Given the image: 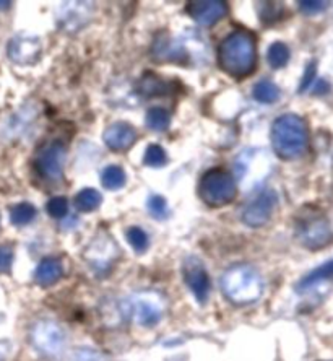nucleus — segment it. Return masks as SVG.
I'll return each mask as SVG.
<instances>
[{"instance_id": "f257e3e1", "label": "nucleus", "mask_w": 333, "mask_h": 361, "mask_svg": "<svg viewBox=\"0 0 333 361\" xmlns=\"http://www.w3.org/2000/svg\"><path fill=\"white\" fill-rule=\"evenodd\" d=\"M221 71L231 77L251 75L257 66V41L249 31L237 30L226 36L218 47Z\"/></svg>"}, {"instance_id": "f03ea898", "label": "nucleus", "mask_w": 333, "mask_h": 361, "mask_svg": "<svg viewBox=\"0 0 333 361\" xmlns=\"http://www.w3.org/2000/svg\"><path fill=\"white\" fill-rule=\"evenodd\" d=\"M309 145V130L306 121L298 114H283L272 126V147L283 160L303 157Z\"/></svg>"}, {"instance_id": "7ed1b4c3", "label": "nucleus", "mask_w": 333, "mask_h": 361, "mask_svg": "<svg viewBox=\"0 0 333 361\" xmlns=\"http://www.w3.org/2000/svg\"><path fill=\"white\" fill-rule=\"evenodd\" d=\"M221 291L234 305H249L262 296L263 281L260 274L251 265H232L221 277Z\"/></svg>"}, {"instance_id": "20e7f679", "label": "nucleus", "mask_w": 333, "mask_h": 361, "mask_svg": "<svg viewBox=\"0 0 333 361\" xmlns=\"http://www.w3.org/2000/svg\"><path fill=\"white\" fill-rule=\"evenodd\" d=\"M122 311L135 324L142 327H155L165 316L166 305L158 293L142 291L127 298L122 302Z\"/></svg>"}, {"instance_id": "39448f33", "label": "nucleus", "mask_w": 333, "mask_h": 361, "mask_svg": "<svg viewBox=\"0 0 333 361\" xmlns=\"http://www.w3.org/2000/svg\"><path fill=\"white\" fill-rule=\"evenodd\" d=\"M296 236L308 249H322L332 240L330 223L319 210L306 209L296 220Z\"/></svg>"}, {"instance_id": "423d86ee", "label": "nucleus", "mask_w": 333, "mask_h": 361, "mask_svg": "<svg viewBox=\"0 0 333 361\" xmlns=\"http://www.w3.org/2000/svg\"><path fill=\"white\" fill-rule=\"evenodd\" d=\"M199 194L200 199L210 207L228 205L237 194L236 180L225 169H210L200 179Z\"/></svg>"}, {"instance_id": "0eeeda50", "label": "nucleus", "mask_w": 333, "mask_h": 361, "mask_svg": "<svg viewBox=\"0 0 333 361\" xmlns=\"http://www.w3.org/2000/svg\"><path fill=\"white\" fill-rule=\"evenodd\" d=\"M31 343L46 357H59L67 345L65 331L54 321H38L31 329Z\"/></svg>"}, {"instance_id": "6e6552de", "label": "nucleus", "mask_w": 333, "mask_h": 361, "mask_svg": "<svg viewBox=\"0 0 333 361\" xmlns=\"http://www.w3.org/2000/svg\"><path fill=\"white\" fill-rule=\"evenodd\" d=\"M67 148L59 140L47 142L36 153V171L47 180H59L63 176V163H65Z\"/></svg>"}, {"instance_id": "1a4fd4ad", "label": "nucleus", "mask_w": 333, "mask_h": 361, "mask_svg": "<svg viewBox=\"0 0 333 361\" xmlns=\"http://www.w3.org/2000/svg\"><path fill=\"white\" fill-rule=\"evenodd\" d=\"M182 275L194 298L200 305H205L210 295V277L203 262L195 256L187 257L182 265Z\"/></svg>"}, {"instance_id": "9d476101", "label": "nucleus", "mask_w": 333, "mask_h": 361, "mask_svg": "<svg viewBox=\"0 0 333 361\" xmlns=\"http://www.w3.org/2000/svg\"><path fill=\"white\" fill-rule=\"evenodd\" d=\"M278 204V195L275 190H262L257 197H253L246 209L242 210V221L251 228L263 226L270 220L275 207Z\"/></svg>"}, {"instance_id": "9b49d317", "label": "nucleus", "mask_w": 333, "mask_h": 361, "mask_svg": "<svg viewBox=\"0 0 333 361\" xmlns=\"http://www.w3.org/2000/svg\"><path fill=\"white\" fill-rule=\"evenodd\" d=\"M187 13L195 23L213 26L228 15V4L223 0H194L187 4Z\"/></svg>"}, {"instance_id": "f8f14e48", "label": "nucleus", "mask_w": 333, "mask_h": 361, "mask_svg": "<svg viewBox=\"0 0 333 361\" xmlns=\"http://www.w3.org/2000/svg\"><path fill=\"white\" fill-rule=\"evenodd\" d=\"M41 54V41L36 36L18 35L8 42V57L17 63H33Z\"/></svg>"}, {"instance_id": "ddd939ff", "label": "nucleus", "mask_w": 333, "mask_h": 361, "mask_svg": "<svg viewBox=\"0 0 333 361\" xmlns=\"http://www.w3.org/2000/svg\"><path fill=\"white\" fill-rule=\"evenodd\" d=\"M103 140L111 150L124 152L137 140V130L127 122H114L104 130Z\"/></svg>"}, {"instance_id": "4468645a", "label": "nucleus", "mask_w": 333, "mask_h": 361, "mask_svg": "<svg viewBox=\"0 0 333 361\" xmlns=\"http://www.w3.org/2000/svg\"><path fill=\"white\" fill-rule=\"evenodd\" d=\"M63 274V265L56 257H46L39 262L38 267H36L34 272V280L36 283L41 286H49L54 285L57 280L62 277Z\"/></svg>"}, {"instance_id": "2eb2a0df", "label": "nucleus", "mask_w": 333, "mask_h": 361, "mask_svg": "<svg viewBox=\"0 0 333 361\" xmlns=\"http://www.w3.org/2000/svg\"><path fill=\"white\" fill-rule=\"evenodd\" d=\"M114 249L115 244L111 240L94 241L93 246L87 251V259L96 270L108 269L114 259Z\"/></svg>"}, {"instance_id": "dca6fc26", "label": "nucleus", "mask_w": 333, "mask_h": 361, "mask_svg": "<svg viewBox=\"0 0 333 361\" xmlns=\"http://www.w3.org/2000/svg\"><path fill=\"white\" fill-rule=\"evenodd\" d=\"M153 54L158 59V62H165V61H179L186 57V49L182 46L174 44V42L169 38H160L156 39L155 46H153Z\"/></svg>"}, {"instance_id": "f3484780", "label": "nucleus", "mask_w": 333, "mask_h": 361, "mask_svg": "<svg viewBox=\"0 0 333 361\" xmlns=\"http://www.w3.org/2000/svg\"><path fill=\"white\" fill-rule=\"evenodd\" d=\"M330 279H333V261L325 262L324 265H320V267H317L313 272L306 275L304 279H301L298 286H296V290H298L299 293H304V291H309L310 288H314L315 285Z\"/></svg>"}, {"instance_id": "a211bd4d", "label": "nucleus", "mask_w": 333, "mask_h": 361, "mask_svg": "<svg viewBox=\"0 0 333 361\" xmlns=\"http://www.w3.org/2000/svg\"><path fill=\"white\" fill-rule=\"evenodd\" d=\"M127 183L125 171L118 164H109L101 173V184L108 190H119L122 189Z\"/></svg>"}, {"instance_id": "6ab92c4d", "label": "nucleus", "mask_w": 333, "mask_h": 361, "mask_svg": "<svg viewBox=\"0 0 333 361\" xmlns=\"http://www.w3.org/2000/svg\"><path fill=\"white\" fill-rule=\"evenodd\" d=\"M252 97L253 99H257L258 103H263V104H272V103H277L282 97V92H279V88L270 80H262L258 82L256 87L252 90Z\"/></svg>"}, {"instance_id": "aec40b11", "label": "nucleus", "mask_w": 333, "mask_h": 361, "mask_svg": "<svg viewBox=\"0 0 333 361\" xmlns=\"http://www.w3.org/2000/svg\"><path fill=\"white\" fill-rule=\"evenodd\" d=\"M101 202H103L101 194L93 188L82 189L80 192L75 195V207L80 212H84V214L96 210L98 207L101 205Z\"/></svg>"}, {"instance_id": "412c9836", "label": "nucleus", "mask_w": 333, "mask_h": 361, "mask_svg": "<svg viewBox=\"0 0 333 361\" xmlns=\"http://www.w3.org/2000/svg\"><path fill=\"white\" fill-rule=\"evenodd\" d=\"M36 215H38V212H36L33 204L21 202V204H17L10 210V221L15 226H26L36 219Z\"/></svg>"}, {"instance_id": "4be33fe9", "label": "nucleus", "mask_w": 333, "mask_h": 361, "mask_svg": "<svg viewBox=\"0 0 333 361\" xmlns=\"http://www.w3.org/2000/svg\"><path fill=\"white\" fill-rule=\"evenodd\" d=\"M145 124L153 132H165L171 124V116L165 108H151L146 113Z\"/></svg>"}, {"instance_id": "5701e85b", "label": "nucleus", "mask_w": 333, "mask_h": 361, "mask_svg": "<svg viewBox=\"0 0 333 361\" xmlns=\"http://www.w3.org/2000/svg\"><path fill=\"white\" fill-rule=\"evenodd\" d=\"M168 83L161 80L160 77L153 75V73H146L139 83V92L145 97H156V94L168 93Z\"/></svg>"}, {"instance_id": "b1692460", "label": "nucleus", "mask_w": 333, "mask_h": 361, "mask_svg": "<svg viewBox=\"0 0 333 361\" xmlns=\"http://www.w3.org/2000/svg\"><path fill=\"white\" fill-rule=\"evenodd\" d=\"M289 57H291V52H289V47L284 44V42H273V44L268 47L267 61L270 63L272 68L287 67Z\"/></svg>"}, {"instance_id": "393cba45", "label": "nucleus", "mask_w": 333, "mask_h": 361, "mask_svg": "<svg viewBox=\"0 0 333 361\" xmlns=\"http://www.w3.org/2000/svg\"><path fill=\"white\" fill-rule=\"evenodd\" d=\"M125 238L132 246V249H134L137 254L146 252L148 246H150V240H148V235L144 230H142L140 226H130L129 230L125 231Z\"/></svg>"}, {"instance_id": "a878e982", "label": "nucleus", "mask_w": 333, "mask_h": 361, "mask_svg": "<svg viewBox=\"0 0 333 361\" xmlns=\"http://www.w3.org/2000/svg\"><path fill=\"white\" fill-rule=\"evenodd\" d=\"M284 10L283 4L278 2H262L258 4V17L263 23H275L282 18V13Z\"/></svg>"}, {"instance_id": "bb28decb", "label": "nucleus", "mask_w": 333, "mask_h": 361, "mask_svg": "<svg viewBox=\"0 0 333 361\" xmlns=\"http://www.w3.org/2000/svg\"><path fill=\"white\" fill-rule=\"evenodd\" d=\"M166 161H168V157H166L165 148L156 145V143H153V145H148L146 152H145V157H144V163L146 164V166L161 168V166H165Z\"/></svg>"}, {"instance_id": "cd10ccee", "label": "nucleus", "mask_w": 333, "mask_h": 361, "mask_svg": "<svg viewBox=\"0 0 333 361\" xmlns=\"http://www.w3.org/2000/svg\"><path fill=\"white\" fill-rule=\"evenodd\" d=\"M148 212L155 216L156 220H165L168 216V202L163 195H151L148 199Z\"/></svg>"}, {"instance_id": "c85d7f7f", "label": "nucleus", "mask_w": 333, "mask_h": 361, "mask_svg": "<svg viewBox=\"0 0 333 361\" xmlns=\"http://www.w3.org/2000/svg\"><path fill=\"white\" fill-rule=\"evenodd\" d=\"M46 210L52 219L61 220L68 214V200L65 197H52L47 202Z\"/></svg>"}, {"instance_id": "c756f323", "label": "nucleus", "mask_w": 333, "mask_h": 361, "mask_svg": "<svg viewBox=\"0 0 333 361\" xmlns=\"http://www.w3.org/2000/svg\"><path fill=\"white\" fill-rule=\"evenodd\" d=\"M73 361H108L101 353L92 348H78L73 353Z\"/></svg>"}, {"instance_id": "7c9ffc66", "label": "nucleus", "mask_w": 333, "mask_h": 361, "mask_svg": "<svg viewBox=\"0 0 333 361\" xmlns=\"http://www.w3.org/2000/svg\"><path fill=\"white\" fill-rule=\"evenodd\" d=\"M299 10L306 15H317V13H322L324 10L329 7V4L327 2H313V0H304V2H299Z\"/></svg>"}, {"instance_id": "2f4dec72", "label": "nucleus", "mask_w": 333, "mask_h": 361, "mask_svg": "<svg viewBox=\"0 0 333 361\" xmlns=\"http://www.w3.org/2000/svg\"><path fill=\"white\" fill-rule=\"evenodd\" d=\"M315 72H317V63L313 61L308 67H306L304 77H303V80H301V87H299L301 93H304L309 87H313L314 78H315Z\"/></svg>"}, {"instance_id": "473e14b6", "label": "nucleus", "mask_w": 333, "mask_h": 361, "mask_svg": "<svg viewBox=\"0 0 333 361\" xmlns=\"http://www.w3.org/2000/svg\"><path fill=\"white\" fill-rule=\"evenodd\" d=\"M13 262V251L8 246H0V272H8Z\"/></svg>"}, {"instance_id": "72a5a7b5", "label": "nucleus", "mask_w": 333, "mask_h": 361, "mask_svg": "<svg viewBox=\"0 0 333 361\" xmlns=\"http://www.w3.org/2000/svg\"><path fill=\"white\" fill-rule=\"evenodd\" d=\"M329 85H327L324 80H320L317 83V88H314V94H322V93H327L329 92Z\"/></svg>"}, {"instance_id": "f704fd0d", "label": "nucleus", "mask_w": 333, "mask_h": 361, "mask_svg": "<svg viewBox=\"0 0 333 361\" xmlns=\"http://www.w3.org/2000/svg\"><path fill=\"white\" fill-rule=\"evenodd\" d=\"M7 355H8V343L0 342V361L7 360Z\"/></svg>"}, {"instance_id": "c9c22d12", "label": "nucleus", "mask_w": 333, "mask_h": 361, "mask_svg": "<svg viewBox=\"0 0 333 361\" xmlns=\"http://www.w3.org/2000/svg\"><path fill=\"white\" fill-rule=\"evenodd\" d=\"M10 5H12L10 2H0V10H7Z\"/></svg>"}]
</instances>
